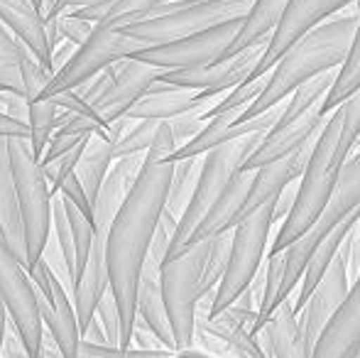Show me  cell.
Segmentation results:
<instances>
[{
    "instance_id": "cell-33",
    "label": "cell",
    "mask_w": 360,
    "mask_h": 358,
    "mask_svg": "<svg viewBox=\"0 0 360 358\" xmlns=\"http://www.w3.org/2000/svg\"><path fill=\"white\" fill-rule=\"evenodd\" d=\"M265 84H267V74H262V77H252V79H248V82H243L240 87L231 89L228 94H223L221 98L216 101L214 108L206 110L204 120L216 118V115H223V113H233L240 118L243 110H248L257 98H260Z\"/></svg>"
},
{
    "instance_id": "cell-39",
    "label": "cell",
    "mask_w": 360,
    "mask_h": 358,
    "mask_svg": "<svg viewBox=\"0 0 360 358\" xmlns=\"http://www.w3.org/2000/svg\"><path fill=\"white\" fill-rule=\"evenodd\" d=\"M94 319L98 321L101 331H103L105 344L115 346V349H125L123 331H120V314H118V307H115L113 297H110V292H105V295L101 297L98 307H96V312H94Z\"/></svg>"
},
{
    "instance_id": "cell-29",
    "label": "cell",
    "mask_w": 360,
    "mask_h": 358,
    "mask_svg": "<svg viewBox=\"0 0 360 358\" xmlns=\"http://www.w3.org/2000/svg\"><path fill=\"white\" fill-rule=\"evenodd\" d=\"M165 3H169V0H103V3L91 5V8L74 10L72 15L86 20V23H94V25L108 18L120 27V25L143 20L147 13H152V10H157Z\"/></svg>"
},
{
    "instance_id": "cell-7",
    "label": "cell",
    "mask_w": 360,
    "mask_h": 358,
    "mask_svg": "<svg viewBox=\"0 0 360 358\" xmlns=\"http://www.w3.org/2000/svg\"><path fill=\"white\" fill-rule=\"evenodd\" d=\"M358 206H360V148L348 158L346 167H343L336 186H333L331 196H328V201L323 204V209L319 211L316 221H314L297 241H292L285 250H280L282 258H285V270H282V285H280V295H277V305L289 300V295L297 290L299 280H302V275H304V268H307L314 250L319 248V243H321L341 221H346V216L351 214L353 209H358Z\"/></svg>"
},
{
    "instance_id": "cell-15",
    "label": "cell",
    "mask_w": 360,
    "mask_h": 358,
    "mask_svg": "<svg viewBox=\"0 0 360 358\" xmlns=\"http://www.w3.org/2000/svg\"><path fill=\"white\" fill-rule=\"evenodd\" d=\"M326 123V110H323V101L321 103H314L309 108L302 110H282L280 120L270 128V133L262 138V143L255 148V153L245 160L243 170L252 172L257 167H265V165L282 160L287 155H292L297 148H302L309 138L321 130V125Z\"/></svg>"
},
{
    "instance_id": "cell-35",
    "label": "cell",
    "mask_w": 360,
    "mask_h": 358,
    "mask_svg": "<svg viewBox=\"0 0 360 358\" xmlns=\"http://www.w3.org/2000/svg\"><path fill=\"white\" fill-rule=\"evenodd\" d=\"M231 243H233V231L211 238L209 253H206V263H204V272H201V297L216 292L218 282H221L223 272H226L228 258H231Z\"/></svg>"
},
{
    "instance_id": "cell-3",
    "label": "cell",
    "mask_w": 360,
    "mask_h": 358,
    "mask_svg": "<svg viewBox=\"0 0 360 358\" xmlns=\"http://www.w3.org/2000/svg\"><path fill=\"white\" fill-rule=\"evenodd\" d=\"M358 18H360V0H353L341 13H336V18L316 25L307 34H302L294 44H289L287 52L267 72V84L262 89L260 98L248 110H243L238 120L255 118L262 110L272 108V106L289 98V94L299 84L307 82V79L316 77L321 72H328V69L341 67L348 54V47H351L353 34H356Z\"/></svg>"
},
{
    "instance_id": "cell-4",
    "label": "cell",
    "mask_w": 360,
    "mask_h": 358,
    "mask_svg": "<svg viewBox=\"0 0 360 358\" xmlns=\"http://www.w3.org/2000/svg\"><path fill=\"white\" fill-rule=\"evenodd\" d=\"M252 3L255 0H169L143 20L120 25V32L140 47H157L206 32L223 23L243 20Z\"/></svg>"
},
{
    "instance_id": "cell-13",
    "label": "cell",
    "mask_w": 360,
    "mask_h": 358,
    "mask_svg": "<svg viewBox=\"0 0 360 358\" xmlns=\"http://www.w3.org/2000/svg\"><path fill=\"white\" fill-rule=\"evenodd\" d=\"M240 25L243 20H233V23H223L218 27L206 30V32L191 34V37H181L174 39V42L157 44V47H143L130 59L150 64L160 72L206 67V64H214L221 57H226Z\"/></svg>"
},
{
    "instance_id": "cell-10",
    "label": "cell",
    "mask_w": 360,
    "mask_h": 358,
    "mask_svg": "<svg viewBox=\"0 0 360 358\" xmlns=\"http://www.w3.org/2000/svg\"><path fill=\"white\" fill-rule=\"evenodd\" d=\"M272 204H275V199H270L260 209L248 214L233 229L231 258H228L226 272H223L221 282H218L214 302H211V309L206 317H216L226 307H231L240 297V292L252 282V277L257 275L262 258H265L272 226H275L272 224Z\"/></svg>"
},
{
    "instance_id": "cell-37",
    "label": "cell",
    "mask_w": 360,
    "mask_h": 358,
    "mask_svg": "<svg viewBox=\"0 0 360 358\" xmlns=\"http://www.w3.org/2000/svg\"><path fill=\"white\" fill-rule=\"evenodd\" d=\"M162 120H130L123 138L113 145V160L128 158V155H145L160 130Z\"/></svg>"
},
{
    "instance_id": "cell-24",
    "label": "cell",
    "mask_w": 360,
    "mask_h": 358,
    "mask_svg": "<svg viewBox=\"0 0 360 358\" xmlns=\"http://www.w3.org/2000/svg\"><path fill=\"white\" fill-rule=\"evenodd\" d=\"M262 331L270 341L272 358H311V346L307 344L302 329H299L292 300L277 305V309L272 312L270 319L262 326Z\"/></svg>"
},
{
    "instance_id": "cell-16",
    "label": "cell",
    "mask_w": 360,
    "mask_h": 358,
    "mask_svg": "<svg viewBox=\"0 0 360 358\" xmlns=\"http://www.w3.org/2000/svg\"><path fill=\"white\" fill-rule=\"evenodd\" d=\"M351 3L353 0H289L285 15H282V20L277 23L275 32L270 34L267 49L260 62H257L252 77L267 74L277 64V59L289 49V44H294L302 34H307L309 30H314L316 25L326 23V18H333V15L341 13V10Z\"/></svg>"
},
{
    "instance_id": "cell-38",
    "label": "cell",
    "mask_w": 360,
    "mask_h": 358,
    "mask_svg": "<svg viewBox=\"0 0 360 358\" xmlns=\"http://www.w3.org/2000/svg\"><path fill=\"white\" fill-rule=\"evenodd\" d=\"M52 231L57 236L59 253H62V263L67 270L69 290H72V275H74V236L69 229L67 211H64V201L59 196H52Z\"/></svg>"
},
{
    "instance_id": "cell-44",
    "label": "cell",
    "mask_w": 360,
    "mask_h": 358,
    "mask_svg": "<svg viewBox=\"0 0 360 358\" xmlns=\"http://www.w3.org/2000/svg\"><path fill=\"white\" fill-rule=\"evenodd\" d=\"M169 358H218L211 354H204V351H194V349H186V351H174Z\"/></svg>"
},
{
    "instance_id": "cell-14",
    "label": "cell",
    "mask_w": 360,
    "mask_h": 358,
    "mask_svg": "<svg viewBox=\"0 0 360 358\" xmlns=\"http://www.w3.org/2000/svg\"><path fill=\"white\" fill-rule=\"evenodd\" d=\"M270 39H262L257 44L240 49L236 54H226L214 64L196 69H172V72H162L157 82L169 84V87L189 89V91H204L211 98H221L231 89L240 87L243 82L252 77L257 62L262 59Z\"/></svg>"
},
{
    "instance_id": "cell-9",
    "label": "cell",
    "mask_w": 360,
    "mask_h": 358,
    "mask_svg": "<svg viewBox=\"0 0 360 358\" xmlns=\"http://www.w3.org/2000/svg\"><path fill=\"white\" fill-rule=\"evenodd\" d=\"M140 49L143 47L135 39L125 37L113 20H101L94 25V32L86 37V42L79 44L72 52V57L49 77V82L44 84V89L39 91L34 101H47L54 94L81 87L91 77L105 72L113 64L135 57Z\"/></svg>"
},
{
    "instance_id": "cell-25",
    "label": "cell",
    "mask_w": 360,
    "mask_h": 358,
    "mask_svg": "<svg viewBox=\"0 0 360 358\" xmlns=\"http://www.w3.org/2000/svg\"><path fill=\"white\" fill-rule=\"evenodd\" d=\"M0 226L8 248L18 255L25 268V236H22V219L18 209V194H15L13 170L8 160V145L0 140Z\"/></svg>"
},
{
    "instance_id": "cell-21",
    "label": "cell",
    "mask_w": 360,
    "mask_h": 358,
    "mask_svg": "<svg viewBox=\"0 0 360 358\" xmlns=\"http://www.w3.org/2000/svg\"><path fill=\"white\" fill-rule=\"evenodd\" d=\"M0 23L52 77V44H49L44 15L34 10L30 0H0Z\"/></svg>"
},
{
    "instance_id": "cell-12",
    "label": "cell",
    "mask_w": 360,
    "mask_h": 358,
    "mask_svg": "<svg viewBox=\"0 0 360 358\" xmlns=\"http://www.w3.org/2000/svg\"><path fill=\"white\" fill-rule=\"evenodd\" d=\"M27 275L34 285L37 309L44 326V334L52 339V344L59 349L62 358H79L81 331H79V321H76L72 295L64 290L59 275L44 258L37 260L27 270Z\"/></svg>"
},
{
    "instance_id": "cell-20",
    "label": "cell",
    "mask_w": 360,
    "mask_h": 358,
    "mask_svg": "<svg viewBox=\"0 0 360 358\" xmlns=\"http://www.w3.org/2000/svg\"><path fill=\"white\" fill-rule=\"evenodd\" d=\"M360 346V277L311 346V358H353Z\"/></svg>"
},
{
    "instance_id": "cell-28",
    "label": "cell",
    "mask_w": 360,
    "mask_h": 358,
    "mask_svg": "<svg viewBox=\"0 0 360 358\" xmlns=\"http://www.w3.org/2000/svg\"><path fill=\"white\" fill-rule=\"evenodd\" d=\"M101 130H103V128H101V125L96 123L91 115L62 113L59 125L54 128L52 138H49L47 148H44V155H42V160H39V165L49 162V160H54V158H62V155H67V153H72V150H76L79 145H84L91 135L101 133Z\"/></svg>"
},
{
    "instance_id": "cell-32",
    "label": "cell",
    "mask_w": 360,
    "mask_h": 358,
    "mask_svg": "<svg viewBox=\"0 0 360 358\" xmlns=\"http://www.w3.org/2000/svg\"><path fill=\"white\" fill-rule=\"evenodd\" d=\"M59 118H62V110L49 103V101H30L27 103V145L37 162L42 160L44 148H47L54 128L59 125Z\"/></svg>"
},
{
    "instance_id": "cell-36",
    "label": "cell",
    "mask_w": 360,
    "mask_h": 358,
    "mask_svg": "<svg viewBox=\"0 0 360 358\" xmlns=\"http://www.w3.org/2000/svg\"><path fill=\"white\" fill-rule=\"evenodd\" d=\"M0 89L22 94V79H20V42L8 32L0 23ZM25 96V94H22Z\"/></svg>"
},
{
    "instance_id": "cell-43",
    "label": "cell",
    "mask_w": 360,
    "mask_h": 358,
    "mask_svg": "<svg viewBox=\"0 0 360 358\" xmlns=\"http://www.w3.org/2000/svg\"><path fill=\"white\" fill-rule=\"evenodd\" d=\"M27 138H30L27 125L18 123V120H13L10 115H5L0 110V140H27Z\"/></svg>"
},
{
    "instance_id": "cell-23",
    "label": "cell",
    "mask_w": 360,
    "mask_h": 358,
    "mask_svg": "<svg viewBox=\"0 0 360 358\" xmlns=\"http://www.w3.org/2000/svg\"><path fill=\"white\" fill-rule=\"evenodd\" d=\"M160 268L157 260L147 258L140 272L138 282V297H135V319L143 321L150 329V334L160 341L162 349L174 354V339H172L169 319H167L165 300H162V287H160Z\"/></svg>"
},
{
    "instance_id": "cell-40",
    "label": "cell",
    "mask_w": 360,
    "mask_h": 358,
    "mask_svg": "<svg viewBox=\"0 0 360 358\" xmlns=\"http://www.w3.org/2000/svg\"><path fill=\"white\" fill-rule=\"evenodd\" d=\"M343 265H346V275L348 282H356L360 277V219L348 229L346 238L341 241V248H338Z\"/></svg>"
},
{
    "instance_id": "cell-1",
    "label": "cell",
    "mask_w": 360,
    "mask_h": 358,
    "mask_svg": "<svg viewBox=\"0 0 360 358\" xmlns=\"http://www.w3.org/2000/svg\"><path fill=\"white\" fill-rule=\"evenodd\" d=\"M172 162H160L145 153V165L133 189L125 194L108 238H105V275L108 292L120 314L123 346L128 349L135 326V297L140 272L150 253V243L160 216L165 211L167 189L172 179Z\"/></svg>"
},
{
    "instance_id": "cell-48",
    "label": "cell",
    "mask_w": 360,
    "mask_h": 358,
    "mask_svg": "<svg viewBox=\"0 0 360 358\" xmlns=\"http://www.w3.org/2000/svg\"><path fill=\"white\" fill-rule=\"evenodd\" d=\"M353 358H360V346H358V351H356V356H353Z\"/></svg>"
},
{
    "instance_id": "cell-19",
    "label": "cell",
    "mask_w": 360,
    "mask_h": 358,
    "mask_svg": "<svg viewBox=\"0 0 360 358\" xmlns=\"http://www.w3.org/2000/svg\"><path fill=\"white\" fill-rule=\"evenodd\" d=\"M218 98H211L204 91H189L169 84L155 82L128 110L130 120H172L186 113H201L214 108Z\"/></svg>"
},
{
    "instance_id": "cell-22",
    "label": "cell",
    "mask_w": 360,
    "mask_h": 358,
    "mask_svg": "<svg viewBox=\"0 0 360 358\" xmlns=\"http://www.w3.org/2000/svg\"><path fill=\"white\" fill-rule=\"evenodd\" d=\"M250 181H252V172H248V170H238V172L233 174V179L228 181L223 194L214 201V206H211L209 214L204 216V221L196 226L194 236H191V241H189V248L201 243V241H211L221 234H228V231H233L245 219Z\"/></svg>"
},
{
    "instance_id": "cell-49",
    "label": "cell",
    "mask_w": 360,
    "mask_h": 358,
    "mask_svg": "<svg viewBox=\"0 0 360 358\" xmlns=\"http://www.w3.org/2000/svg\"><path fill=\"white\" fill-rule=\"evenodd\" d=\"M0 91H3V89H0Z\"/></svg>"
},
{
    "instance_id": "cell-27",
    "label": "cell",
    "mask_w": 360,
    "mask_h": 358,
    "mask_svg": "<svg viewBox=\"0 0 360 358\" xmlns=\"http://www.w3.org/2000/svg\"><path fill=\"white\" fill-rule=\"evenodd\" d=\"M289 0H255L248 10V15L243 18V25L238 30L236 39H233L231 49L226 54H236L240 49L257 44L262 39H270V34L275 32L277 23L285 15Z\"/></svg>"
},
{
    "instance_id": "cell-5",
    "label": "cell",
    "mask_w": 360,
    "mask_h": 358,
    "mask_svg": "<svg viewBox=\"0 0 360 358\" xmlns=\"http://www.w3.org/2000/svg\"><path fill=\"white\" fill-rule=\"evenodd\" d=\"M265 135L267 133H252V135H243V138H233V140H228V143L209 150L206 155H201V172H199V179H196L194 194H191L181 219L176 221V231H174V236H172V243H169V250H167L165 260H172V258H176V255L186 253L196 226L204 221V216L209 214L214 201L223 194L228 181L233 179V174H236L238 170H243L245 160L255 153V148L262 143Z\"/></svg>"
},
{
    "instance_id": "cell-17",
    "label": "cell",
    "mask_w": 360,
    "mask_h": 358,
    "mask_svg": "<svg viewBox=\"0 0 360 358\" xmlns=\"http://www.w3.org/2000/svg\"><path fill=\"white\" fill-rule=\"evenodd\" d=\"M160 69L138 62V59H123V62L113 64V79H110L108 89L91 108L101 128L105 130L108 123L125 118L128 110L138 103L140 96L160 79Z\"/></svg>"
},
{
    "instance_id": "cell-47",
    "label": "cell",
    "mask_w": 360,
    "mask_h": 358,
    "mask_svg": "<svg viewBox=\"0 0 360 358\" xmlns=\"http://www.w3.org/2000/svg\"><path fill=\"white\" fill-rule=\"evenodd\" d=\"M360 148V133H358V140H356V150ZM356 150H353V153H356Z\"/></svg>"
},
{
    "instance_id": "cell-42",
    "label": "cell",
    "mask_w": 360,
    "mask_h": 358,
    "mask_svg": "<svg viewBox=\"0 0 360 358\" xmlns=\"http://www.w3.org/2000/svg\"><path fill=\"white\" fill-rule=\"evenodd\" d=\"M54 196H62L64 201H69L72 206H76V209L81 211L84 216H89L91 219V201L89 196H86L84 186H81V181L76 179V174H69L67 179L62 181V186L57 189V194Z\"/></svg>"
},
{
    "instance_id": "cell-8",
    "label": "cell",
    "mask_w": 360,
    "mask_h": 358,
    "mask_svg": "<svg viewBox=\"0 0 360 358\" xmlns=\"http://www.w3.org/2000/svg\"><path fill=\"white\" fill-rule=\"evenodd\" d=\"M211 241L191 245L186 253L165 260L160 268V287L165 300L167 319H169L174 351L194 349L196 307L201 300V272Z\"/></svg>"
},
{
    "instance_id": "cell-34",
    "label": "cell",
    "mask_w": 360,
    "mask_h": 358,
    "mask_svg": "<svg viewBox=\"0 0 360 358\" xmlns=\"http://www.w3.org/2000/svg\"><path fill=\"white\" fill-rule=\"evenodd\" d=\"M59 199H62V196H59ZM64 211H67L69 229H72V236H74V275H72V287H74V282L79 280L81 270H84V265H86V258H89V253H91L94 224H91L89 216H84L76 206L69 204V201H64Z\"/></svg>"
},
{
    "instance_id": "cell-26",
    "label": "cell",
    "mask_w": 360,
    "mask_h": 358,
    "mask_svg": "<svg viewBox=\"0 0 360 358\" xmlns=\"http://www.w3.org/2000/svg\"><path fill=\"white\" fill-rule=\"evenodd\" d=\"M113 145L105 140L103 130L96 135H91L84 143V150H81V158L76 162V179L81 181L86 196H89L91 206H94L96 196H98L101 186H103L105 177H108L110 167H113Z\"/></svg>"
},
{
    "instance_id": "cell-11",
    "label": "cell",
    "mask_w": 360,
    "mask_h": 358,
    "mask_svg": "<svg viewBox=\"0 0 360 358\" xmlns=\"http://www.w3.org/2000/svg\"><path fill=\"white\" fill-rule=\"evenodd\" d=\"M0 302H3L5 314H8V326L20 339L25 354L30 358H39L42 356L44 326L39 319L34 285L27 270L18 260V255L5 243H0Z\"/></svg>"
},
{
    "instance_id": "cell-18",
    "label": "cell",
    "mask_w": 360,
    "mask_h": 358,
    "mask_svg": "<svg viewBox=\"0 0 360 358\" xmlns=\"http://www.w3.org/2000/svg\"><path fill=\"white\" fill-rule=\"evenodd\" d=\"M348 290H351V282H348V275H346V265H343L341 255L336 253V258L331 260V265L323 272L319 285L314 287L311 295L304 302V307L297 312L299 329H302L309 346H314V341L319 339L323 326L328 324V319H331L338 312V307L346 302Z\"/></svg>"
},
{
    "instance_id": "cell-2",
    "label": "cell",
    "mask_w": 360,
    "mask_h": 358,
    "mask_svg": "<svg viewBox=\"0 0 360 358\" xmlns=\"http://www.w3.org/2000/svg\"><path fill=\"white\" fill-rule=\"evenodd\" d=\"M360 133V89L343 101L338 108L328 113V120L319 130V138L309 155V162L304 167L302 177L297 181V199L282 221L280 231L270 245V253L285 250L292 241H297L309 226L316 221L319 211L331 196L333 186L341 177L348 158L356 150V140Z\"/></svg>"
},
{
    "instance_id": "cell-46",
    "label": "cell",
    "mask_w": 360,
    "mask_h": 358,
    "mask_svg": "<svg viewBox=\"0 0 360 358\" xmlns=\"http://www.w3.org/2000/svg\"><path fill=\"white\" fill-rule=\"evenodd\" d=\"M30 3L34 5V10H39V13H44V3H47V0H30Z\"/></svg>"
},
{
    "instance_id": "cell-6",
    "label": "cell",
    "mask_w": 360,
    "mask_h": 358,
    "mask_svg": "<svg viewBox=\"0 0 360 358\" xmlns=\"http://www.w3.org/2000/svg\"><path fill=\"white\" fill-rule=\"evenodd\" d=\"M25 236V270L44 258L52 236V191L27 140H5Z\"/></svg>"
},
{
    "instance_id": "cell-41",
    "label": "cell",
    "mask_w": 360,
    "mask_h": 358,
    "mask_svg": "<svg viewBox=\"0 0 360 358\" xmlns=\"http://www.w3.org/2000/svg\"><path fill=\"white\" fill-rule=\"evenodd\" d=\"M167 123H169V130H172V135H174L176 150H179L201 133V128L206 125V120L201 113H186V115H179V118L167 120Z\"/></svg>"
},
{
    "instance_id": "cell-30",
    "label": "cell",
    "mask_w": 360,
    "mask_h": 358,
    "mask_svg": "<svg viewBox=\"0 0 360 358\" xmlns=\"http://www.w3.org/2000/svg\"><path fill=\"white\" fill-rule=\"evenodd\" d=\"M172 165H174V170H172L169 189H167L165 211L179 221L186 204H189L191 194H194L196 179H199V172H201V158H184Z\"/></svg>"
},
{
    "instance_id": "cell-31",
    "label": "cell",
    "mask_w": 360,
    "mask_h": 358,
    "mask_svg": "<svg viewBox=\"0 0 360 358\" xmlns=\"http://www.w3.org/2000/svg\"><path fill=\"white\" fill-rule=\"evenodd\" d=\"M358 89H360V18H358L356 34L351 39V47H348V54L341 67L336 69V82H333V87L326 96V103H323L326 115L333 108H338L343 101L351 98Z\"/></svg>"
},
{
    "instance_id": "cell-45",
    "label": "cell",
    "mask_w": 360,
    "mask_h": 358,
    "mask_svg": "<svg viewBox=\"0 0 360 358\" xmlns=\"http://www.w3.org/2000/svg\"><path fill=\"white\" fill-rule=\"evenodd\" d=\"M5 331H8V314H5V307H3V302H0V346H3Z\"/></svg>"
}]
</instances>
